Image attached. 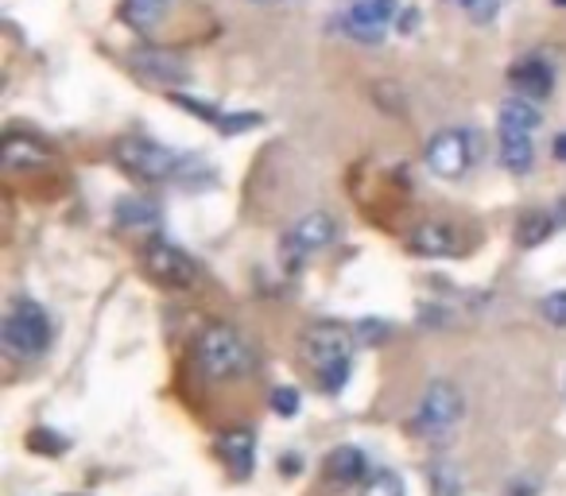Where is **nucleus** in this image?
Segmentation results:
<instances>
[{
    "mask_svg": "<svg viewBox=\"0 0 566 496\" xmlns=\"http://www.w3.org/2000/svg\"><path fill=\"white\" fill-rule=\"evenodd\" d=\"M408 249L416 256H431V261H450L462 256V236L450 221H419L408 233Z\"/></svg>",
    "mask_w": 566,
    "mask_h": 496,
    "instance_id": "nucleus-10",
    "label": "nucleus"
},
{
    "mask_svg": "<svg viewBox=\"0 0 566 496\" xmlns=\"http://www.w3.org/2000/svg\"><path fill=\"white\" fill-rule=\"evenodd\" d=\"M4 167L9 171H35V167H43V163H51V144L48 140H40V136H32V133H17L12 128L9 136H4Z\"/></svg>",
    "mask_w": 566,
    "mask_h": 496,
    "instance_id": "nucleus-13",
    "label": "nucleus"
},
{
    "mask_svg": "<svg viewBox=\"0 0 566 496\" xmlns=\"http://www.w3.org/2000/svg\"><path fill=\"white\" fill-rule=\"evenodd\" d=\"M555 4H566V0H555Z\"/></svg>",
    "mask_w": 566,
    "mask_h": 496,
    "instance_id": "nucleus-29",
    "label": "nucleus"
},
{
    "mask_svg": "<svg viewBox=\"0 0 566 496\" xmlns=\"http://www.w3.org/2000/svg\"><path fill=\"white\" fill-rule=\"evenodd\" d=\"M501 125L509 128H524V133H535V128L543 125V113L539 105L532 102V97H509V102L501 105Z\"/></svg>",
    "mask_w": 566,
    "mask_h": 496,
    "instance_id": "nucleus-19",
    "label": "nucleus"
},
{
    "mask_svg": "<svg viewBox=\"0 0 566 496\" xmlns=\"http://www.w3.org/2000/svg\"><path fill=\"white\" fill-rule=\"evenodd\" d=\"M501 163L509 167L512 175H527V171H532V163H535L532 133L501 125Z\"/></svg>",
    "mask_w": 566,
    "mask_h": 496,
    "instance_id": "nucleus-17",
    "label": "nucleus"
},
{
    "mask_svg": "<svg viewBox=\"0 0 566 496\" xmlns=\"http://www.w3.org/2000/svg\"><path fill=\"white\" fill-rule=\"evenodd\" d=\"M354 334H357L361 341H369V346H373L377 338H385L388 326H385V323H373V318H365V323H357V326H354Z\"/></svg>",
    "mask_w": 566,
    "mask_h": 496,
    "instance_id": "nucleus-27",
    "label": "nucleus"
},
{
    "mask_svg": "<svg viewBox=\"0 0 566 496\" xmlns=\"http://www.w3.org/2000/svg\"><path fill=\"white\" fill-rule=\"evenodd\" d=\"M361 496H403V481L392 469H373L361 481Z\"/></svg>",
    "mask_w": 566,
    "mask_h": 496,
    "instance_id": "nucleus-22",
    "label": "nucleus"
},
{
    "mask_svg": "<svg viewBox=\"0 0 566 496\" xmlns=\"http://www.w3.org/2000/svg\"><path fill=\"white\" fill-rule=\"evenodd\" d=\"M144 268L164 287H190L198 279V261L171 241H151L144 249Z\"/></svg>",
    "mask_w": 566,
    "mask_h": 496,
    "instance_id": "nucleus-7",
    "label": "nucleus"
},
{
    "mask_svg": "<svg viewBox=\"0 0 566 496\" xmlns=\"http://www.w3.org/2000/svg\"><path fill=\"white\" fill-rule=\"evenodd\" d=\"M272 411L280 419H295V415H300V392H295V388H275V392H272Z\"/></svg>",
    "mask_w": 566,
    "mask_h": 496,
    "instance_id": "nucleus-24",
    "label": "nucleus"
},
{
    "mask_svg": "<svg viewBox=\"0 0 566 496\" xmlns=\"http://www.w3.org/2000/svg\"><path fill=\"white\" fill-rule=\"evenodd\" d=\"M354 346H357V334L349 330V326L334 323V318L311 323L307 330H303V353H307L323 392L334 395L346 388L349 369H354Z\"/></svg>",
    "mask_w": 566,
    "mask_h": 496,
    "instance_id": "nucleus-2",
    "label": "nucleus"
},
{
    "mask_svg": "<svg viewBox=\"0 0 566 496\" xmlns=\"http://www.w3.org/2000/svg\"><path fill=\"white\" fill-rule=\"evenodd\" d=\"M431 496H462V473L454 462L431 465Z\"/></svg>",
    "mask_w": 566,
    "mask_h": 496,
    "instance_id": "nucleus-21",
    "label": "nucleus"
},
{
    "mask_svg": "<svg viewBox=\"0 0 566 496\" xmlns=\"http://www.w3.org/2000/svg\"><path fill=\"white\" fill-rule=\"evenodd\" d=\"M218 457L233 469V477H249L252 462H256V434L249 426H233V431L218 434Z\"/></svg>",
    "mask_w": 566,
    "mask_h": 496,
    "instance_id": "nucleus-15",
    "label": "nucleus"
},
{
    "mask_svg": "<svg viewBox=\"0 0 566 496\" xmlns=\"http://www.w3.org/2000/svg\"><path fill=\"white\" fill-rule=\"evenodd\" d=\"M167 9H171V0H125L120 4V20L136 32H156L164 24Z\"/></svg>",
    "mask_w": 566,
    "mask_h": 496,
    "instance_id": "nucleus-18",
    "label": "nucleus"
},
{
    "mask_svg": "<svg viewBox=\"0 0 566 496\" xmlns=\"http://www.w3.org/2000/svg\"><path fill=\"white\" fill-rule=\"evenodd\" d=\"M113 156H117V163L136 182H182V171H187V159H190L164 148V144L148 140V136H120Z\"/></svg>",
    "mask_w": 566,
    "mask_h": 496,
    "instance_id": "nucleus-3",
    "label": "nucleus"
},
{
    "mask_svg": "<svg viewBox=\"0 0 566 496\" xmlns=\"http://www.w3.org/2000/svg\"><path fill=\"white\" fill-rule=\"evenodd\" d=\"M563 225H566V202L551 205V210H527V213H520V221H516V244L520 249H535V244H543L547 236H555Z\"/></svg>",
    "mask_w": 566,
    "mask_h": 496,
    "instance_id": "nucleus-14",
    "label": "nucleus"
},
{
    "mask_svg": "<svg viewBox=\"0 0 566 496\" xmlns=\"http://www.w3.org/2000/svg\"><path fill=\"white\" fill-rule=\"evenodd\" d=\"M195 365L213 384H233V380H244L256 372V346H252L237 326L213 323L198 334Z\"/></svg>",
    "mask_w": 566,
    "mask_h": 496,
    "instance_id": "nucleus-1",
    "label": "nucleus"
},
{
    "mask_svg": "<svg viewBox=\"0 0 566 496\" xmlns=\"http://www.w3.org/2000/svg\"><path fill=\"white\" fill-rule=\"evenodd\" d=\"M509 82L520 97H532V102H547L551 89H555V71H551L547 59L539 55H527L520 63H512Z\"/></svg>",
    "mask_w": 566,
    "mask_h": 496,
    "instance_id": "nucleus-12",
    "label": "nucleus"
},
{
    "mask_svg": "<svg viewBox=\"0 0 566 496\" xmlns=\"http://www.w3.org/2000/svg\"><path fill=\"white\" fill-rule=\"evenodd\" d=\"M555 159H563V163H566V133L555 140Z\"/></svg>",
    "mask_w": 566,
    "mask_h": 496,
    "instance_id": "nucleus-28",
    "label": "nucleus"
},
{
    "mask_svg": "<svg viewBox=\"0 0 566 496\" xmlns=\"http://www.w3.org/2000/svg\"><path fill=\"white\" fill-rule=\"evenodd\" d=\"M539 315L547 318L551 326H566V292H551L547 299L539 303Z\"/></svg>",
    "mask_w": 566,
    "mask_h": 496,
    "instance_id": "nucleus-25",
    "label": "nucleus"
},
{
    "mask_svg": "<svg viewBox=\"0 0 566 496\" xmlns=\"http://www.w3.org/2000/svg\"><path fill=\"white\" fill-rule=\"evenodd\" d=\"M0 341L17 361H32V357L48 353L51 346V318L35 299H12L0 323Z\"/></svg>",
    "mask_w": 566,
    "mask_h": 496,
    "instance_id": "nucleus-4",
    "label": "nucleus"
},
{
    "mask_svg": "<svg viewBox=\"0 0 566 496\" xmlns=\"http://www.w3.org/2000/svg\"><path fill=\"white\" fill-rule=\"evenodd\" d=\"M396 17V0H354L346 9V32L357 43H380Z\"/></svg>",
    "mask_w": 566,
    "mask_h": 496,
    "instance_id": "nucleus-9",
    "label": "nucleus"
},
{
    "mask_svg": "<svg viewBox=\"0 0 566 496\" xmlns=\"http://www.w3.org/2000/svg\"><path fill=\"white\" fill-rule=\"evenodd\" d=\"M465 12H470V20H478V24H489V20H496V12H501V0H458Z\"/></svg>",
    "mask_w": 566,
    "mask_h": 496,
    "instance_id": "nucleus-26",
    "label": "nucleus"
},
{
    "mask_svg": "<svg viewBox=\"0 0 566 496\" xmlns=\"http://www.w3.org/2000/svg\"><path fill=\"white\" fill-rule=\"evenodd\" d=\"M128 63H133V71L140 74V78L156 82V86H179V82H187V59L175 55V51L167 48H140L128 55Z\"/></svg>",
    "mask_w": 566,
    "mask_h": 496,
    "instance_id": "nucleus-11",
    "label": "nucleus"
},
{
    "mask_svg": "<svg viewBox=\"0 0 566 496\" xmlns=\"http://www.w3.org/2000/svg\"><path fill=\"white\" fill-rule=\"evenodd\" d=\"M260 113H221V120L213 128L218 133H226V136H237V133H249V128H256L260 125Z\"/></svg>",
    "mask_w": 566,
    "mask_h": 496,
    "instance_id": "nucleus-23",
    "label": "nucleus"
},
{
    "mask_svg": "<svg viewBox=\"0 0 566 496\" xmlns=\"http://www.w3.org/2000/svg\"><path fill=\"white\" fill-rule=\"evenodd\" d=\"M334 236H338V221H334L326 210H311L283 233V256H287V264H300L303 256L326 249Z\"/></svg>",
    "mask_w": 566,
    "mask_h": 496,
    "instance_id": "nucleus-8",
    "label": "nucleus"
},
{
    "mask_svg": "<svg viewBox=\"0 0 566 496\" xmlns=\"http://www.w3.org/2000/svg\"><path fill=\"white\" fill-rule=\"evenodd\" d=\"M323 469H326V481H331V485L349 488V485H357V481L369 477V457H365L357 446H338L326 454Z\"/></svg>",
    "mask_w": 566,
    "mask_h": 496,
    "instance_id": "nucleus-16",
    "label": "nucleus"
},
{
    "mask_svg": "<svg viewBox=\"0 0 566 496\" xmlns=\"http://www.w3.org/2000/svg\"><path fill=\"white\" fill-rule=\"evenodd\" d=\"M465 411V400L450 380H431L419 395V408H416V419H411V431L419 434H439L447 426H454Z\"/></svg>",
    "mask_w": 566,
    "mask_h": 496,
    "instance_id": "nucleus-6",
    "label": "nucleus"
},
{
    "mask_svg": "<svg viewBox=\"0 0 566 496\" xmlns=\"http://www.w3.org/2000/svg\"><path fill=\"white\" fill-rule=\"evenodd\" d=\"M159 210L148 202V198H120L117 202V225L125 229H148L156 225Z\"/></svg>",
    "mask_w": 566,
    "mask_h": 496,
    "instance_id": "nucleus-20",
    "label": "nucleus"
},
{
    "mask_svg": "<svg viewBox=\"0 0 566 496\" xmlns=\"http://www.w3.org/2000/svg\"><path fill=\"white\" fill-rule=\"evenodd\" d=\"M481 140L473 128H442L427 140L423 148V163L431 175L439 179H462L473 163H478Z\"/></svg>",
    "mask_w": 566,
    "mask_h": 496,
    "instance_id": "nucleus-5",
    "label": "nucleus"
}]
</instances>
